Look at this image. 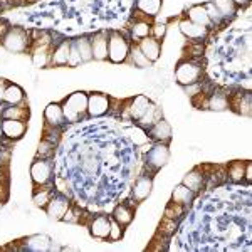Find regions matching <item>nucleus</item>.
I'll use <instances>...</instances> for the list:
<instances>
[{"instance_id": "nucleus-6", "label": "nucleus", "mask_w": 252, "mask_h": 252, "mask_svg": "<svg viewBox=\"0 0 252 252\" xmlns=\"http://www.w3.org/2000/svg\"><path fill=\"white\" fill-rule=\"evenodd\" d=\"M168 158H170V150H168V146H166V143L165 141H157V145H153L152 148H150V152L146 153L145 163L146 166H150L153 172H157V170H160L163 165H166Z\"/></svg>"}, {"instance_id": "nucleus-15", "label": "nucleus", "mask_w": 252, "mask_h": 252, "mask_svg": "<svg viewBox=\"0 0 252 252\" xmlns=\"http://www.w3.org/2000/svg\"><path fill=\"white\" fill-rule=\"evenodd\" d=\"M180 32L185 35L187 39L195 40V42H202V40L209 35V29L198 26V24H195L189 19H184L180 22Z\"/></svg>"}, {"instance_id": "nucleus-41", "label": "nucleus", "mask_w": 252, "mask_h": 252, "mask_svg": "<svg viewBox=\"0 0 252 252\" xmlns=\"http://www.w3.org/2000/svg\"><path fill=\"white\" fill-rule=\"evenodd\" d=\"M7 84H9L7 79H0V103H3V93H5Z\"/></svg>"}, {"instance_id": "nucleus-33", "label": "nucleus", "mask_w": 252, "mask_h": 252, "mask_svg": "<svg viewBox=\"0 0 252 252\" xmlns=\"http://www.w3.org/2000/svg\"><path fill=\"white\" fill-rule=\"evenodd\" d=\"M212 3L225 20H229L230 17H234L237 14V5H235L232 0H212Z\"/></svg>"}, {"instance_id": "nucleus-22", "label": "nucleus", "mask_w": 252, "mask_h": 252, "mask_svg": "<svg viewBox=\"0 0 252 252\" xmlns=\"http://www.w3.org/2000/svg\"><path fill=\"white\" fill-rule=\"evenodd\" d=\"M44 120H46L47 126H52V128H59V126L64 125L66 118H64L63 108H61L59 103H51L47 104L46 111H44Z\"/></svg>"}, {"instance_id": "nucleus-5", "label": "nucleus", "mask_w": 252, "mask_h": 252, "mask_svg": "<svg viewBox=\"0 0 252 252\" xmlns=\"http://www.w3.org/2000/svg\"><path fill=\"white\" fill-rule=\"evenodd\" d=\"M111 109V97L104 93H91L88 94V116L101 118L108 115Z\"/></svg>"}, {"instance_id": "nucleus-42", "label": "nucleus", "mask_w": 252, "mask_h": 252, "mask_svg": "<svg viewBox=\"0 0 252 252\" xmlns=\"http://www.w3.org/2000/svg\"><path fill=\"white\" fill-rule=\"evenodd\" d=\"M7 197H9V190H7L5 185L0 184V202L7 200Z\"/></svg>"}, {"instance_id": "nucleus-16", "label": "nucleus", "mask_w": 252, "mask_h": 252, "mask_svg": "<svg viewBox=\"0 0 252 252\" xmlns=\"http://www.w3.org/2000/svg\"><path fill=\"white\" fill-rule=\"evenodd\" d=\"M146 135H148V140L153 141H168L172 138V126L168 125V121H165L163 118L153 123L148 129H145Z\"/></svg>"}, {"instance_id": "nucleus-39", "label": "nucleus", "mask_w": 252, "mask_h": 252, "mask_svg": "<svg viewBox=\"0 0 252 252\" xmlns=\"http://www.w3.org/2000/svg\"><path fill=\"white\" fill-rule=\"evenodd\" d=\"M79 64H83V59H81L78 49H76L74 44L71 42V52H69V61H67V66L69 67H78Z\"/></svg>"}, {"instance_id": "nucleus-4", "label": "nucleus", "mask_w": 252, "mask_h": 252, "mask_svg": "<svg viewBox=\"0 0 252 252\" xmlns=\"http://www.w3.org/2000/svg\"><path fill=\"white\" fill-rule=\"evenodd\" d=\"M2 44L3 47L9 52H14V54H20V52H27L31 49L32 40L29 37V32L22 27H9L5 32V35L2 37Z\"/></svg>"}, {"instance_id": "nucleus-20", "label": "nucleus", "mask_w": 252, "mask_h": 252, "mask_svg": "<svg viewBox=\"0 0 252 252\" xmlns=\"http://www.w3.org/2000/svg\"><path fill=\"white\" fill-rule=\"evenodd\" d=\"M202 108L212 109V111H223L229 108V94L225 91H214L212 94H209L205 103H202Z\"/></svg>"}, {"instance_id": "nucleus-17", "label": "nucleus", "mask_w": 252, "mask_h": 252, "mask_svg": "<svg viewBox=\"0 0 252 252\" xmlns=\"http://www.w3.org/2000/svg\"><path fill=\"white\" fill-rule=\"evenodd\" d=\"M229 108L244 116L251 115V93L239 91L237 94H229Z\"/></svg>"}, {"instance_id": "nucleus-31", "label": "nucleus", "mask_w": 252, "mask_h": 252, "mask_svg": "<svg viewBox=\"0 0 252 252\" xmlns=\"http://www.w3.org/2000/svg\"><path fill=\"white\" fill-rule=\"evenodd\" d=\"M99 166H101V161L94 153H84L81 157V170L88 175H96L99 172Z\"/></svg>"}, {"instance_id": "nucleus-11", "label": "nucleus", "mask_w": 252, "mask_h": 252, "mask_svg": "<svg viewBox=\"0 0 252 252\" xmlns=\"http://www.w3.org/2000/svg\"><path fill=\"white\" fill-rule=\"evenodd\" d=\"M152 104V101L148 99L145 94H138L131 99H128V106H126V116L131 121H138L141 116L146 113V109Z\"/></svg>"}, {"instance_id": "nucleus-14", "label": "nucleus", "mask_w": 252, "mask_h": 252, "mask_svg": "<svg viewBox=\"0 0 252 252\" xmlns=\"http://www.w3.org/2000/svg\"><path fill=\"white\" fill-rule=\"evenodd\" d=\"M2 133L5 138L15 141L19 138L24 136V133L27 131V121H20V120H2Z\"/></svg>"}, {"instance_id": "nucleus-21", "label": "nucleus", "mask_w": 252, "mask_h": 252, "mask_svg": "<svg viewBox=\"0 0 252 252\" xmlns=\"http://www.w3.org/2000/svg\"><path fill=\"white\" fill-rule=\"evenodd\" d=\"M152 187H153L152 177H148V175H143V177H140L135 182V185H133V190H131L133 200H135V202H143L145 198L150 195V192H152Z\"/></svg>"}, {"instance_id": "nucleus-10", "label": "nucleus", "mask_w": 252, "mask_h": 252, "mask_svg": "<svg viewBox=\"0 0 252 252\" xmlns=\"http://www.w3.org/2000/svg\"><path fill=\"white\" fill-rule=\"evenodd\" d=\"M152 19L153 17H146V15L135 10V24H131V27H129L133 42H138L140 39L150 35V32H152V26H153Z\"/></svg>"}, {"instance_id": "nucleus-12", "label": "nucleus", "mask_w": 252, "mask_h": 252, "mask_svg": "<svg viewBox=\"0 0 252 252\" xmlns=\"http://www.w3.org/2000/svg\"><path fill=\"white\" fill-rule=\"evenodd\" d=\"M69 207H71V204H69V200L64 195H51V198H49L46 205V212L51 219L59 220V219L64 217V214L67 212Z\"/></svg>"}, {"instance_id": "nucleus-24", "label": "nucleus", "mask_w": 252, "mask_h": 252, "mask_svg": "<svg viewBox=\"0 0 252 252\" xmlns=\"http://www.w3.org/2000/svg\"><path fill=\"white\" fill-rule=\"evenodd\" d=\"M161 5H163V0H136L135 10L146 17H157L158 12L161 10Z\"/></svg>"}, {"instance_id": "nucleus-23", "label": "nucleus", "mask_w": 252, "mask_h": 252, "mask_svg": "<svg viewBox=\"0 0 252 252\" xmlns=\"http://www.w3.org/2000/svg\"><path fill=\"white\" fill-rule=\"evenodd\" d=\"M187 19L192 20V22H195V24H198V26L205 27V29H209V31L214 27L204 5H192V7H189V10H187Z\"/></svg>"}, {"instance_id": "nucleus-44", "label": "nucleus", "mask_w": 252, "mask_h": 252, "mask_svg": "<svg viewBox=\"0 0 252 252\" xmlns=\"http://www.w3.org/2000/svg\"><path fill=\"white\" fill-rule=\"evenodd\" d=\"M27 2H29V0H27Z\"/></svg>"}, {"instance_id": "nucleus-18", "label": "nucleus", "mask_w": 252, "mask_h": 252, "mask_svg": "<svg viewBox=\"0 0 252 252\" xmlns=\"http://www.w3.org/2000/svg\"><path fill=\"white\" fill-rule=\"evenodd\" d=\"M109 229H111V219L106 215H97L96 219H93L91 225H89V232L93 237L106 241L109 235Z\"/></svg>"}, {"instance_id": "nucleus-43", "label": "nucleus", "mask_w": 252, "mask_h": 252, "mask_svg": "<svg viewBox=\"0 0 252 252\" xmlns=\"http://www.w3.org/2000/svg\"><path fill=\"white\" fill-rule=\"evenodd\" d=\"M232 2L235 3V5H237V9H239V7L249 5V2H251V0H232Z\"/></svg>"}, {"instance_id": "nucleus-9", "label": "nucleus", "mask_w": 252, "mask_h": 252, "mask_svg": "<svg viewBox=\"0 0 252 252\" xmlns=\"http://www.w3.org/2000/svg\"><path fill=\"white\" fill-rule=\"evenodd\" d=\"M89 42H91L93 59H96V61L108 59V32L106 31H99V32H96V34L89 35Z\"/></svg>"}, {"instance_id": "nucleus-38", "label": "nucleus", "mask_w": 252, "mask_h": 252, "mask_svg": "<svg viewBox=\"0 0 252 252\" xmlns=\"http://www.w3.org/2000/svg\"><path fill=\"white\" fill-rule=\"evenodd\" d=\"M152 37L153 39H157L158 42H161V40L165 39V35H166V26L165 24H153L152 26Z\"/></svg>"}, {"instance_id": "nucleus-29", "label": "nucleus", "mask_w": 252, "mask_h": 252, "mask_svg": "<svg viewBox=\"0 0 252 252\" xmlns=\"http://www.w3.org/2000/svg\"><path fill=\"white\" fill-rule=\"evenodd\" d=\"M24 101V89L19 84L9 83L3 93V103L5 104H19Z\"/></svg>"}, {"instance_id": "nucleus-8", "label": "nucleus", "mask_w": 252, "mask_h": 252, "mask_svg": "<svg viewBox=\"0 0 252 252\" xmlns=\"http://www.w3.org/2000/svg\"><path fill=\"white\" fill-rule=\"evenodd\" d=\"M71 42L69 39H63L61 42L54 44L52 42V49H51V63L49 66L52 67H61V66H67L69 61V52H71Z\"/></svg>"}, {"instance_id": "nucleus-28", "label": "nucleus", "mask_w": 252, "mask_h": 252, "mask_svg": "<svg viewBox=\"0 0 252 252\" xmlns=\"http://www.w3.org/2000/svg\"><path fill=\"white\" fill-rule=\"evenodd\" d=\"M204 180H205V177H204V173L200 172V168H195L185 175L182 185H185L187 189H190L192 192L197 193L198 190L202 189V185H204Z\"/></svg>"}, {"instance_id": "nucleus-40", "label": "nucleus", "mask_w": 252, "mask_h": 252, "mask_svg": "<svg viewBox=\"0 0 252 252\" xmlns=\"http://www.w3.org/2000/svg\"><path fill=\"white\" fill-rule=\"evenodd\" d=\"M121 235H123V230H121V225L115 220H111V229H109V235L108 239H111V241H120Z\"/></svg>"}, {"instance_id": "nucleus-13", "label": "nucleus", "mask_w": 252, "mask_h": 252, "mask_svg": "<svg viewBox=\"0 0 252 252\" xmlns=\"http://www.w3.org/2000/svg\"><path fill=\"white\" fill-rule=\"evenodd\" d=\"M138 47L140 51L145 54V58L150 61V63H157L161 56V42H158L157 39H153L152 35H146V37L138 40Z\"/></svg>"}, {"instance_id": "nucleus-32", "label": "nucleus", "mask_w": 252, "mask_h": 252, "mask_svg": "<svg viewBox=\"0 0 252 252\" xmlns=\"http://www.w3.org/2000/svg\"><path fill=\"white\" fill-rule=\"evenodd\" d=\"M72 44L78 49L81 59L83 63H88V61L93 59V52H91V42H89V35H83V37H78L76 40H72Z\"/></svg>"}, {"instance_id": "nucleus-36", "label": "nucleus", "mask_w": 252, "mask_h": 252, "mask_svg": "<svg viewBox=\"0 0 252 252\" xmlns=\"http://www.w3.org/2000/svg\"><path fill=\"white\" fill-rule=\"evenodd\" d=\"M204 7H205L207 14H209V19H210V22H212V26H220L222 20H225V19H223L222 15H220V12L215 9V5H214L212 2L204 3Z\"/></svg>"}, {"instance_id": "nucleus-30", "label": "nucleus", "mask_w": 252, "mask_h": 252, "mask_svg": "<svg viewBox=\"0 0 252 252\" xmlns=\"http://www.w3.org/2000/svg\"><path fill=\"white\" fill-rule=\"evenodd\" d=\"M193 198H195V192H192L190 189H187L185 185L175 187V190L172 193V202L173 204H178V205L190 204V202H193Z\"/></svg>"}, {"instance_id": "nucleus-7", "label": "nucleus", "mask_w": 252, "mask_h": 252, "mask_svg": "<svg viewBox=\"0 0 252 252\" xmlns=\"http://www.w3.org/2000/svg\"><path fill=\"white\" fill-rule=\"evenodd\" d=\"M52 172H54L52 161L49 158H40L31 166V178L34 185H46L52 180Z\"/></svg>"}, {"instance_id": "nucleus-19", "label": "nucleus", "mask_w": 252, "mask_h": 252, "mask_svg": "<svg viewBox=\"0 0 252 252\" xmlns=\"http://www.w3.org/2000/svg\"><path fill=\"white\" fill-rule=\"evenodd\" d=\"M31 116L29 106L27 104H7V108H3L0 111V118L2 120H20V121H27Z\"/></svg>"}, {"instance_id": "nucleus-35", "label": "nucleus", "mask_w": 252, "mask_h": 252, "mask_svg": "<svg viewBox=\"0 0 252 252\" xmlns=\"http://www.w3.org/2000/svg\"><path fill=\"white\" fill-rule=\"evenodd\" d=\"M54 148H56V143H52V141L49 140H44L39 143V150H37V157L40 158H51L54 155Z\"/></svg>"}, {"instance_id": "nucleus-1", "label": "nucleus", "mask_w": 252, "mask_h": 252, "mask_svg": "<svg viewBox=\"0 0 252 252\" xmlns=\"http://www.w3.org/2000/svg\"><path fill=\"white\" fill-rule=\"evenodd\" d=\"M202 76H204V63L200 58H184L175 69V79L184 88L197 84Z\"/></svg>"}, {"instance_id": "nucleus-34", "label": "nucleus", "mask_w": 252, "mask_h": 252, "mask_svg": "<svg viewBox=\"0 0 252 252\" xmlns=\"http://www.w3.org/2000/svg\"><path fill=\"white\" fill-rule=\"evenodd\" d=\"M246 165L244 161H234V163L229 165V170H227V177H229L230 182L234 184H241L244 180V175H246Z\"/></svg>"}, {"instance_id": "nucleus-27", "label": "nucleus", "mask_w": 252, "mask_h": 252, "mask_svg": "<svg viewBox=\"0 0 252 252\" xmlns=\"http://www.w3.org/2000/svg\"><path fill=\"white\" fill-rule=\"evenodd\" d=\"M133 217H135V210L128 204H120L113 210V219H115V222L120 223L121 227H126L128 223H131Z\"/></svg>"}, {"instance_id": "nucleus-37", "label": "nucleus", "mask_w": 252, "mask_h": 252, "mask_svg": "<svg viewBox=\"0 0 252 252\" xmlns=\"http://www.w3.org/2000/svg\"><path fill=\"white\" fill-rule=\"evenodd\" d=\"M51 192H49L47 189H40V192H34V202H35V205H39V207H46L47 205V202H49V198H51Z\"/></svg>"}, {"instance_id": "nucleus-3", "label": "nucleus", "mask_w": 252, "mask_h": 252, "mask_svg": "<svg viewBox=\"0 0 252 252\" xmlns=\"http://www.w3.org/2000/svg\"><path fill=\"white\" fill-rule=\"evenodd\" d=\"M129 40L120 31H108V61L113 64H123L129 54Z\"/></svg>"}, {"instance_id": "nucleus-2", "label": "nucleus", "mask_w": 252, "mask_h": 252, "mask_svg": "<svg viewBox=\"0 0 252 252\" xmlns=\"http://www.w3.org/2000/svg\"><path fill=\"white\" fill-rule=\"evenodd\" d=\"M64 118L69 123H78V121L84 120L88 116V94L83 91H76L72 94H69L67 97H64L63 103Z\"/></svg>"}, {"instance_id": "nucleus-26", "label": "nucleus", "mask_w": 252, "mask_h": 252, "mask_svg": "<svg viewBox=\"0 0 252 252\" xmlns=\"http://www.w3.org/2000/svg\"><path fill=\"white\" fill-rule=\"evenodd\" d=\"M126 63H129L131 66L140 67V69H145V67L152 66V63H150V61L145 58V54L140 51V47H138L136 42H131V46H129V54H128V59H126Z\"/></svg>"}, {"instance_id": "nucleus-25", "label": "nucleus", "mask_w": 252, "mask_h": 252, "mask_svg": "<svg viewBox=\"0 0 252 252\" xmlns=\"http://www.w3.org/2000/svg\"><path fill=\"white\" fill-rule=\"evenodd\" d=\"M24 249L26 251H49L51 249V239L47 235H31L24 241Z\"/></svg>"}]
</instances>
